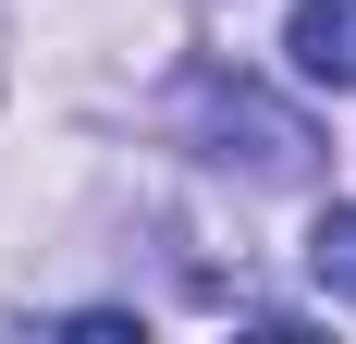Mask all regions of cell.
<instances>
[{"instance_id":"6da1fadb","label":"cell","mask_w":356,"mask_h":344,"mask_svg":"<svg viewBox=\"0 0 356 344\" xmlns=\"http://www.w3.org/2000/svg\"><path fill=\"white\" fill-rule=\"evenodd\" d=\"M283 62L307 86H356V0H295L283 13Z\"/></svg>"},{"instance_id":"7a4b0ae2","label":"cell","mask_w":356,"mask_h":344,"mask_svg":"<svg viewBox=\"0 0 356 344\" xmlns=\"http://www.w3.org/2000/svg\"><path fill=\"white\" fill-rule=\"evenodd\" d=\"M307 271H320V295L356 308V197H332L320 221H307Z\"/></svg>"}]
</instances>
